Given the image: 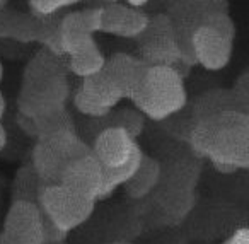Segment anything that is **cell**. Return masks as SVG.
I'll return each mask as SVG.
<instances>
[{
	"label": "cell",
	"mask_w": 249,
	"mask_h": 244,
	"mask_svg": "<svg viewBox=\"0 0 249 244\" xmlns=\"http://www.w3.org/2000/svg\"><path fill=\"white\" fill-rule=\"evenodd\" d=\"M191 150L213 164L218 172L231 174L249 168V113L225 110L193 125L188 137Z\"/></svg>",
	"instance_id": "obj_1"
},
{
	"label": "cell",
	"mask_w": 249,
	"mask_h": 244,
	"mask_svg": "<svg viewBox=\"0 0 249 244\" xmlns=\"http://www.w3.org/2000/svg\"><path fill=\"white\" fill-rule=\"evenodd\" d=\"M200 168L191 161H178L162 168L156 188L147 195L140 222L150 227H171L181 224L195 206Z\"/></svg>",
	"instance_id": "obj_2"
},
{
	"label": "cell",
	"mask_w": 249,
	"mask_h": 244,
	"mask_svg": "<svg viewBox=\"0 0 249 244\" xmlns=\"http://www.w3.org/2000/svg\"><path fill=\"white\" fill-rule=\"evenodd\" d=\"M186 101V87L179 70L171 65H149L132 103L150 120L164 121L184 110Z\"/></svg>",
	"instance_id": "obj_3"
},
{
	"label": "cell",
	"mask_w": 249,
	"mask_h": 244,
	"mask_svg": "<svg viewBox=\"0 0 249 244\" xmlns=\"http://www.w3.org/2000/svg\"><path fill=\"white\" fill-rule=\"evenodd\" d=\"M89 152L90 145H87L75 133V130L60 131L50 137L38 138L33 149L31 164L41 179L43 186L56 185L60 183L67 168H70L73 162L87 155Z\"/></svg>",
	"instance_id": "obj_4"
},
{
	"label": "cell",
	"mask_w": 249,
	"mask_h": 244,
	"mask_svg": "<svg viewBox=\"0 0 249 244\" xmlns=\"http://www.w3.org/2000/svg\"><path fill=\"white\" fill-rule=\"evenodd\" d=\"M97 200L65 186L62 183L46 185L39 191V212L45 213L62 232L69 234L86 224L94 213Z\"/></svg>",
	"instance_id": "obj_5"
},
{
	"label": "cell",
	"mask_w": 249,
	"mask_h": 244,
	"mask_svg": "<svg viewBox=\"0 0 249 244\" xmlns=\"http://www.w3.org/2000/svg\"><path fill=\"white\" fill-rule=\"evenodd\" d=\"M69 97V84L60 72L41 65L38 69L29 67L19 96V113L36 116L56 108H65Z\"/></svg>",
	"instance_id": "obj_6"
},
{
	"label": "cell",
	"mask_w": 249,
	"mask_h": 244,
	"mask_svg": "<svg viewBox=\"0 0 249 244\" xmlns=\"http://www.w3.org/2000/svg\"><path fill=\"white\" fill-rule=\"evenodd\" d=\"M123 99L109 77L101 69L99 72L84 77L82 86L73 94V106L82 114L103 118L111 113L114 106Z\"/></svg>",
	"instance_id": "obj_7"
},
{
	"label": "cell",
	"mask_w": 249,
	"mask_h": 244,
	"mask_svg": "<svg viewBox=\"0 0 249 244\" xmlns=\"http://www.w3.org/2000/svg\"><path fill=\"white\" fill-rule=\"evenodd\" d=\"M2 232L12 244H45L39 206L24 200H12Z\"/></svg>",
	"instance_id": "obj_8"
},
{
	"label": "cell",
	"mask_w": 249,
	"mask_h": 244,
	"mask_svg": "<svg viewBox=\"0 0 249 244\" xmlns=\"http://www.w3.org/2000/svg\"><path fill=\"white\" fill-rule=\"evenodd\" d=\"M195 62L207 70H220L231 62L234 39L208 26H198L191 36Z\"/></svg>",
	"instance_id": "obj_9"
},
{
	"label": "cell",
	"mask_w": 249,
	"mask_h": 244,
	"mask_svg": "<svg viewBox=\"0 0 249 244\" xmlns=\"http://www.w3.org/2000/svg\"><path fill=\"white\" fill-rule=\"evenodd\" d=\"M140 145L135 137L123 127H106L96 135L90 152L104 168H114L130 161Z\"/></svg>",
	"instance_id": "obj_10"
},
{
	"label": "cell",
	"mask_w": 249,
	"mask_h": 244,
	"mask_svg": "<svg viewBox=\"0 0 249 244\" xmlns=\"http://www.w3.org/2000/svg\"><path fill=\"white\" fill-rule=\"evenodd\" d=\"M143 35H149L142 58L145 63H149V65L174 67V63L181 62L173 24H171V18L157 16L156 19H150Z\"/></svg>",
	"instance_id": "obj_11"
},
{
	"label": "cell",
	"mask_w": 249,
	"mask_h": 244,
	"mask_svg": "<svg viewBox=\"0 0 249 244\" xmlns=\"http://www.w3.org/2000/svg\"><path fill=\"white\" fill-rule=\"evenodd\" d=\"M101 29V9L67 14L60 21V39L65 55L96 43L94 33Z\"/></svg>",
	"instance_id": "obj_12"
},
{
	"label": "cell",
	"mask_w": 249,
	"mask_h": 244,
	"mask_svg": "<svg viewBox=\"0 0 249 244\" xmlns=\"http://www.w3.org/2000/svg\"><path fill=\"white\" fill-rule=\"evenodd\" d=\"M149 69V63H145L142 58H135L132 55L118 53L113 58L104 62V74L111 79L121 97L132 101L135 94L139 93L140 86L143 82V77Z\"/></svg>",
	"instance_id": "obj_13"
},
{
	"label": "cell",
	"mask_w": 249,
	"mask_h": 244,
	"mask_svg": "<svg viewBox=\"0 0 249 244\" xmlns=\"http://www.w3.org/2000/svg\"><path fill=\"white\" fill-rule=\"evenodd\" d=\"M150 19L135 7L111 4L101 7V29L107 35L120 38H140L149 26Z\"/></svg>",
	"instance_id": "obj_14"
},
{
	"label": "cell",
	"mask_w": 249,
	"mask_h": 244,
	"mask_svg": "<svg viewBox=\"0 0 249 244\" xmlns=\"http://www.w3.org/2000/svg\"><path fill=\"white\" fill-rule=\"evenodd\" d=\"M60 183L70 188L77 189V191L84 193V195L90 196L94 200H101V193H103V169L97 159L89 152L87 155L80 157L79 161L73 162L70 168L62 174Z\"/></svg>",
	"instance_id": "obj_15"
},
{
	"label": "cell",
	"mask_w": 249,
	"mask_h": 244,
	"mask_svg": "<svg viewBox=\"0 0 249 244\" xmlns=\"http://www.w3.org/2000/svg\"><path fill=\"white\" fill-rule=\"evenodd\" d=\"M19 127L28 135L36 138L50 137V135L60 133V131H73L72 116L65 108H56L45 113H39L36 116H26L19 113Z\"/></svg>",
	"instance_id": "obj_16"
},
{
	"label": "cell",
	"mask_w": 249,
	"mask_h": 244,
	"mask_svg": "<svg viewBox=\"0 0 249 244\" xmlns=\"http://www.w3.org/2000/svg\"><path fill=\"white\" fill-rule=\"evenodd\" d=\"M160 176V162L156 161L154 157L143 154L140 159V164L137 166L135 172L132 178L124 183V191L130 198L133 200H142L147 195H150L154 188H156L157 181Z\"/></svg>",
	"instance_id": "obj_17"
},
{
	"label": "cell",
	"mask_w": 249,
	"mask_h": 244,
	"mask_svg": "<svg viewBox=\"0 0 249 244\" xmlns=\"http://www.w3.org/2000/svg\"><path fill=\"white\" fill-rule=\"evenodd\" d=\"M69 67L75 75L79 77H89L92 74L99 72L104 67V58L103 52L99 50L97 43H92V45L86 46V48H80L77 52L70 53L69 55Z\"/></svg>",
	"instance_id": "obj_18"
},
{
	"label": "cell",
	"mask_w": 249,
	"mask_h": 244,
	"mask_svg": "<svg viewBox=\"0 0 249 244\" xmlns=\"http://www.w3.org/2000/svg\"><path fill=\"white\" fill-rule=\"evenodd\" d=\"M142 155L143 150L139 147L135 150V154L130 157V161H126L124 164L114 166V168H104V166H101V169H103V193H101V198L109 196L118 186H123L124 183L132 178L137 166L140 164Z\"/></svg>",
	"instance_id": "obj_19"
},
{
	"label": "cell",
	"mask_w": 249,
	"mask_h": 244,
	"mask_svg": "<svg viewBox=\"0 0 249 244\" xmlns=\"http://www.w3.org/2000/svg\"><path fill=\"white\" fill-rule=\"evenodd\" d=\"M41 179L36 174L33 164H28L19 169V172L16 174L14 188H12V200H24V202L39 205V191H41Z\"/></svg>",
	"instance_id": "obj_20"
},
{
	"label": "cell",
	"mask_w": 249,
	"mask_h": 244,
	"mask_svg": "<svg viewBox=\"0 0 249 244\" xmlns=\"http://www.w3.org/2000/svg\"><path fill=\"white\" fill-rule=\"evenodd\" d=\"M201 24L203 26H208V28H213L217 31H220L222 35L229 36V38L234 39L235 38V26L232 22V19L229 18V14L225 11H212V12H207L201 19ZM200 24V26H201Z\"/></svg>",
	"instance_id": "obj_21"
},
{
	"label": "cell",
	"mask_w": 249,
	"mask_h": 244,
	"mask_svg": "<svg viewBox=\"0 0 249 244\" xmlns=\"http://www.w3.org/2000/svg\"><path fill=\"white\" fill-rule=\"evenodd\" d=\"M79 0H29V5L38 16H52L60 9L77 4Z\"/></svg>",
	"instance_id": "obj_22"
},
{
	"label": "cell",
	"mask_w": 249,
	"mask_h": 244,
	"mask_svg": "<svg viewBox=\"0 0 249 244\" xmlns=\"http://www.w3.org/2000/svg\"><path fill=\"white\" fill-rule=\"evenodd\" d=\"M186 2L203 12L220 11V5L224 4V0H186Z\"/></svg>",
	"instance_id": "obj_23"
},
{
	"label": "cell",
	"mask_w": 249,
	"mask_h": 244,
	"mask_svg": "<svg viewBox=\"0 0 249 244\" xmlns=\"http://www.w3.org/2000/svg\"><path fill=\"white\" fill-rule=\"evenodd\" d=\"M224 244H249V230L248 227L237 229Z\"/></svg>",
	"instance_id": "obj_24"
},
{
	"label": "cell",
	"mask_w": 249,
	"mask_h": 244,
	"mask_svg": "<svg viewBox=\"0 0 249 244\" xmlns=\"http://www.w3.org/2000/svg\"><path fill=\"white\" fill-rule=\"evenodd\" d=\"M5 144H7V133H5L4 125H2V121H0V150L5 147Z\"/></svg>",
	"instance_id": "obj_25"
},
{
	"label": "cell",
	"mask_w": 249,
	"mask_h": 244,
	"mask_svg": "<svg viewBox=\"0 0 249 244\" xmlns=\"http://www.w3.org/2000/svg\"><path fill=\"white\" fill-rule=\"evenodd\" d=\"M126 2H128V5L130 7H142V5H145L147 2H149V0H126Z\"/></svg>",
	"instance_id": "obj_26"
},
{
	"label": "cell",
	"mask_w": 249,
	"mask_h": 244,
	"mask_svg": "<svg viewBox=\"0 0 249 244\" xmlns=\"http://www.w3.org/2000/svg\"><path fill=\"white\" fill-rule=\"evenodd\" d=\"M4 113H5V99L2 96V93H0V121L4 118Z\"/></svg>",
	"instance_id": "obj_27"
},
{
	"label": "cell",
	"mask_w": 249,
	"mask_h": 244,
	"mask_svg": "<svg viewBox=\"0 0 249 244\" xmlns=\"http://www.w3.org/2000/svg\"><path fill=\"white\" fill-rule=\"evenodd\" d=\"M0 244H12L11 241H9L7 237L4 236V232H0Z\"/></svg>",
	"instance_id": "obj_28"
},
{
	"label": "cell",
	"mask_w": 249,
	"mask_h": 244,
	"mask_svg": "<svg viewBox=\"0 0 249 244\" xmlns=\"http://www.w3.org/2000/svg\"><path fill=\"white\" fill-rule=\"evenodd\" d=\"M107 244H132V243H126V241H114V243H107Z\"/></svg>",
	"instance_id": "obj_29"
},
{
	"label": "cell",
	"mask_w": 249,
	"mask_h": 244,
	"mask_svg": "<svg viewBox=\"0 0 249 244\" xmlns=\"http://www.w3.org/2000/svg\"><path fill=\"white\" fill-rule=\"evenodd\" d=\"M2 75H4V69H2V63H0V80H2Z\"/></svg>",
	"instance_id": "obj_30"
},
{
	"label": "cell",
	"mask_w": 249,
	"mask_h": 244,
	"mask_svg": "<svg viewBox=\"0 0 249 244\" xmlns=\"http://www.w3.org/2000/svg\"><path fill=\"white\" fill-rule=\"evenodd\" d=\"M104 2H109V4H116L118 0H104Z\"/></svg>",
	"instance_id": "obj_31"
},
{
	"label": "cell",
	"mask_w": 249,
	"mask_h": 244,
	"mask_svg": "<svg viewBox=\"0 0 249 244\" xmlns=\"http://www.w3.org/2000/svg\"><path fill=\"white\" fill-rule=\"evenodd\" d=\"M4 2H5V0H0V5H2V4H4Z\"/></svg>",
	"instance_id": "obj_32"
},
{
	"label": "cell",
	"mask_w": 249,
	"mask_h": 244,
	"mask_svg": "<svg viewBox=\"0 0 249 244\" xmlns=\"http://www.w3.org/2000/svg\"><path fill=\"white\" fill-rule=\"evenodd\" d=\"M60 244H63V243H60Z\"/></svg>",
	"instance_id": "obj_33"
}]
</instances>
